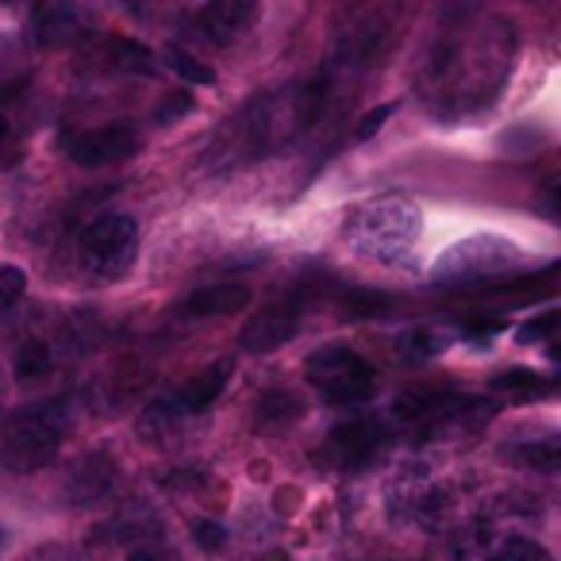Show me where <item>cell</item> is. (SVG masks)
I'll return each mask as SVG.
<instances>
[{
    "instance_id": "obj_1",
    "label": "cell",
    "mask_w": 561,
    "mask_h": 561,
    "mask_svg": "<svg viewBox=\"0 0 561 561\" xmlns=\"http://www.w3.org/2000/svg\"><path fill=\"white\" fill-rule=\"evenodd\" d=\"M515 62V27L496 12L446 9L415 70V93L438 119L489 108Z\"/></svg>"
},
{
    "instance_id": "obj_2",
    "label": "cell",
    "mask_w": 561,
    "mask_h": 561,
    "mask_svg": "<svg viewBox=\"0 0 561 561\" xmlns=\"http://www.w3.org/2000/svg\"><path fill=\"white\" fill-rule=\"evenodd\" d=\"M328 101H331L328 78L300 81V85L277 89V93L247 101L219 127L216 139L208 142V158L204 162L211 170H234V165L277 154V150L293 147L323 116Z\"/></svg>"
},
{
    "instance_id": "obj_3",
    "label": "cell",
    "mask_w": 561,
    "mask_h": 561,
    "mask_svg": "<svg viewBox=\"0 0 561 561\" xmlns=\"http://www.w3.org/2000/svg\"><path fill=\"white\" fill-rule=\"evenodd\" d=\"M423 216L404 196H377L346 219V242L358 257L377 265H408L420 250Z\"/></svg>"
},
{
    "instance_id": "obj_4",
    "label": "cell",
    "mask_w": 561,
    "mask_h": 561,
    "mask_svg": "<svg viewBox=\"0 0 561 561\" xmlns=\"http://www.w3.org/2000/svg\"><path fill=\"white\" fill-rule=\"evenodd\" d=\"M66 431H70V408L62 400H39L0 423V466L12 473H32V469L55 461L62 450Z\"/></svg>"
},
{
    "instance_id": "obj_5",
    "label": "cell",
    "mask_w": 561,
    "mask_h": 561,
    "mask_svg": "<svg viewBox=\"0 0 561 561\" xmlns=\"http://www.w3.org/2000/svg\"><path fill=\"white\" fill-rule=\"evenodd\" d=\"M139 257V224L124 211L96 216L78 239V262L93 280H119Z\"/></svg>"
},
{
    "instance_id": "obj_6",
    "label": "cell",
    "mask_w": 561,
    "mask_h": 561,
    "mask_svg": "<svg viewBox=\"0 0 561 561\" xmlns=\"http://www.w3.org/2000/svg\"><path fill=\"white\" fill-rule=\"evenodd\" d=\"M523 250L519 242L500 239V234H473L446 250L435 262V280L443 285H473V280H500L504 273L519 270Z\"/></svg>"
},
{
    "instance_id": "obj_7",
    "label": "cell",
    "mask_w": 561,
    "mask_h": 561,
    "mask_svg": "<svg viewBox=\"0 0 561 561\" xmlns=\"http://www.w3.org/2000/svg\"><path fill=\"white\" fill-rule=\"evenodd\" d=\"M308 381L328 404L354 408L374 400L377 369L351 346H323L308 358Z\"/></svg>"
},
{
    "instance_id": "obj_8",
    "label": "cell",
    "mask_w": 561,
    "mask_h": 561,
    "mask_svg": "<svg viewBox=\"0 0 561 561\" xmlns=\"http://www.w3.org/2000/svg\"><path fill=\"white\" fill-rule=\"evenodd\" d=\"M454 504H458V489L427 466H412L392 481L389 489V512L400 523H423V527H438L450 519Z\"/></svg>"
},
{
    "instance_id": "obj_9",
    "label": "cell",
    "mask_w": 561,
    "mask_h": 561,
    "mask_svg": "<svg viewBox=\"0 0 561 561\" xmlns=\"http://www.w3.org/2000/svg\"><path fill=\"white\" fill-rule=\"evenodd\" d=\"M385 446H389L385 423L358 415V420H346L339 427H331L328 443H323V458L335 469H366L369 461L381 458Z\"/></svg>"
},
{
    "instance_id": "obj_10",
    "label": "cell",
    "mask_w": 561,
    "mask_h": 561,
    "mask_svg": "<svg viewBox=\"0 0 561 561\" xmlns=\"http://www.w3.org/2000/svg\"><path fill=\"white\" fill-rule=\"evenodd\" d=\"M142 135L139 127L131 124H108V127H93V131H81L70 139V158L85 170H96V165H116L124 158L139 154Z\"/></svg>"
},
{
    "instance_id": "obj_11",
    "label": "cell",
    "mask_w": 561,
    "mask_h": 561,
    "mask_svg": "<svg viewBox=\"0 0 561 561\" xmlns=\"http://www.w3.org/2000/svg\"><path fill=\"white\" fill-rule=\"evenodd\" d=\"M300 316H305V300L280 297L270 300L265 308H257L254 320L242 328V346L250 354H270L277 346H285L300 331Z\"/></svg>"
},
{
    "instance_id": "obj_12",
    "label": "cell",
    "mask_w": 561,
    "mask_h": 561,
    "mask_svg": "<svg viewBox=\"0 0 561 561\" xmlns=\"http://www.w3.org/2000/svg\"><path fill=\"white\" fill-rule=\"evenodd\" d=\"M254 20H257V4H247V0H216V4L196 9L188 16V27L208 47H231L234 39H242L250 32Z\"/></svg>"
},
{
    "instance_id": "obj_13",
    "label": "cell",
    "mask_w": 561,
    "mask_h": 561,
    "mask_svg": "<svg viewBox=\"0 0 561 561\" xmlns=\"http://www.w3.org/2000/svg\"><path fill=\"white\" fill-rule=\"evenodd\" d=\"M247 305H250L247 285H239V280H216V285H204V289L188 293L178 305V312L193 316V320H204V316H231Z\"/></svg>"
},
{
    "instance_id": "obj_14",
    "label": "cell",
    "mask_w": 561,
    "mask_h": 561,
    "mask_svg": "<svg viewBox=\"0 0 561 561\" xmlns=\"http://www.w3.org/2000/svg\"><path fill=\"white\" fill-rule=\"evenodd\" d=\"M35 39L43 47H70V43L89 35V16L73 4H50V9L35 12Z\"/></svg>"
},
{
    "instance_id": "obj_15",
    "label": "cell",
    "mask_w": 561,
    "mask_h": 561,
    "mask_svg": "<svg viewBox=\"0 0 561 561\" xmlns=\"http://www.w3.org/2000/svg\"><path fill=\"white\" fill-rule=\"evenodd\" d=\"M454 400L450 389H435V385H415V389L400 392L392 404V420L408 423V427H427L438 412Z\"/></svg>"
},
{
    "instance_id": "obj_16",
    "label": "cell",
    "mask_w": 561,
    "mask_h": 561,
    "mask_svg": "<svg viewBox=\"0 0 561 561\" xmlns=\"http://www.w3.org/2000/svg\"><path fill=\"white\" fill-rule=\"evenodd\" d=\"M450 346V331L435 328V323H420V328H408L397 339V354L404 362H435L438 354H446Z\"/></svg>"
},
{
    "instance_id": "obj_17",
    "label": "cell",
    "mask_w": 561,
    "mask_h": 561,
    "mask_svg": "<svg viewBox=\"0 0 561 561\" xmlns=\"http://www.w3.org/2000/svg\"><path fill=\"white\" fill-rule=\"evenodd\" d=\"M492 389L500 392V397H515V400H530L538 397V392H550V381H542V377L535 374V369H507V374L492 377Z\"/></svg>"
},
{
    "instance_id": "obj_18",
    "label": "cell",
    "mask_w": 561,
    "mask_h": 561,
    "mask_svg": "<svg viewBox=\"0 0 561 561\" xmlns=\"http://www.w3.org/2000/svg\"><path fill=\"white\" fill-rule=\"evenodd\" d=\"M489 561H553V553L542 542H535L530 535H507Z\"/></svg>"
},
{
    "instance_id": "obj_19",
    "label": "cell",
    "mask_w": 561,
    "mask_h": 561,
    "mask_svg": "<svg viewBox=\"0 0 561 561\" xmlns=\"http://www.w3.org/2000/svg\"><path fill=\"white\" fill-rule=\"evenodd\" d=\"M50 346L43 343V339H32V343H24L20 346V354H16V377L20 381H35V377H43V374H50Z\"/></svg>"
},
{
    "instance_id": "obj_20",
    "label": "cell",
    "mask_w": 561,
    "mask_h": 561,
    "mask_svg": "<svg viewBox=\"0 0 561 561\" xmlns=\"http://www.w3.org/2000/svg\"><path fill=\"white\" fill-rule=\"evenodd\" d=\"M300 415V404L293 392H265V400L257 404V420L270 423V427H285L289 420Z\"/></svg>"
},
{
    "instance_id": "obj_21",
    "label": "cell",
    "mask_w": 561,
    "mask_h": 561,
    "mask_svg": "<svg viewBox=\"0 0 561 561\" xmlns=\"http://www.w3.org/2000/svg\"><path fill=\"white\" fill-rule=\"evenodd\" d=\"M512 458H519L523 466H535V469H546V473H553V469H558V438L546 435L542 443L512 446Z\"/></svg>"
},
{
    "instance_id": "obj_22",
    "label": "cell",
    "mask_w": 561,
    "mask_h": 561,
    "mask_svg": "<svg viewBox=\"0 0 561 561\" xmlns=\"http://www.w3.org/2000/svg\"><path fill=\"white\" fill-rule=\"evenodd\" d=\"M165 58H170L173 70H178L185 81H193V85H211V81H216V73H211L208 66H204L201 58L193 55V50H185V47H165Z\"/></svg>"
},
{
    "instance_id": "obj_23",
    "label": "cell",
    "mask_w": 561,
    "mask_h": 561,
    "mask_svg": "<svg viewBox=\"0 0 561 561\" xmlns=\"http://www.w3.org/2000/svg\"><path fill=\"white\" fill-rule=\"evenodd\" d=\"M27 293V277L16 265H0V316H9L12 308L24 300Z\"/></svg>"
},
{
    "instance_id": "obj_24",
    "label": "cell",
    "mask_w": 561,
    "mask_h": 561,
    "mask_svg": "<svg viewBox=\"0 0 561 561\" xmlns=\"http://www.w3.org/2000/svg\"><path fill=\"white\" fill-rule=\"evenodd\" d=\"M112 55H116V62L124 66V70H139V73H154L158 66H154V55H150L142 43H127V39H119V43H112Z\"/></svg>"
},
{
    "instance_id": "obj_25",
    "label": "cell",
    "mask_w": 561,
    "mask_h": 561,
    "mask_svg": "<svg viewBox=\"0 0 561 561\" xmlns=\"http://www.w3.org/2000/svg\"><path fill=\"white\" fill-rule=\"evenodd\" d=\"M553 328H558V312H542L538 320H530L527 328H523L519 343H542V339H553Z\"/></svg>"
},
{
    "instance_id": "obj_26",
    "label": "cell",
    "mask_w": 561,
    "mask_h": 561,
    "mask_svg": "<svg viewBox=\"0 0 561 561\" xmlns=\"http://www.w3.org/2000/svg\"><path fill=\"white\" fill-rule=\"evenodd\" d=\"M196 542L204 546V550H224V542H227V530H224V523H196Z\"/></svg>"
},
{
    "instance_id": "obj_27",
    "label": "cell",
    "mask_w": 561,
    "mask_h": 561,
    "mask_svg": "<svg viewBox=\"0 0 561 561\" xmlns=\"http://www.w3.org/2000/svg\"><path fill=\"white\" fill-rule=\"evenodd\" d=\"M188 108H193V96H188V93H170V101L158 104V119H162V124H170L173 116H181V112H188Z\"/></svg>"
},
{
    "instance_id": "obj_28",
    "label": "cell",
    "mask_w": 561,
    "mask_h": 561,
    "mask_svg": "<svg viewBox=\"0 0 561 561\" xmlns=\"http://www.w3.org/2000/svg\"><path fill=\"white\" fill-rule=\"evenodd\" d=\"M389 116H392V104H381V108H377V112H369V116L362 119V124H358V131H354V135H358V139H369V135H374L377 127H381Z\"/></svg>"
},
{
    "instance_id": "obj_29",
    "label": "cell",
    "mask_w": 561,
    "mask_h": 561,
    "mask_svg": "<svg viewBox=\"0 0 561 561\" xmlns=\"http://www.w3.org/2000/svg\"><path fill=\"white\" fill-rule=\"evenodd\" d=\"M32 561H81L73 550H58V546H50V550H39Z\"/></svg>"
},
{
    "instance_id": "obj_30",
    "label": "cell",
    "mask_w": 561,
    "mask_h": 561,
    "mask_svg": "<svg viewBox=\"0 0 561 561\" xmlns=\"http://www.w3.org/2000/svg\"><path fill=\"white\" fill-rule=\"evenodd\" d=\"M127 561H162V558H158L154 550H135V553H131V558H127Z\"/></svg>"
},
{
    "instance_id": "obj_31",
    "label": "cell",
    "mask_w": 561,
    "mask_h": 561,
    "mask_svg": "<svg viewBox=\"0 0 561 561\" xmlns=\"http://www.w3.org/2000/svg\"><path fill=\"white\" fill-rule=\"evenodd\" d=\"M4 135H9V119H4V112H0V142H4Z\"/></svg>"
}]
</instances>
